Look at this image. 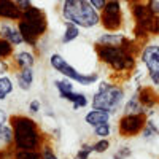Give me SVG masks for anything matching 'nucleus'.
<instances>
[{"label": "nucleus", "instance_id": "obj_4", "mask_svg": "<svg viewBox=\"0 0 159 159\" xmlns=\"http://www.w3.org/2000/svg\"><path fill=\"white\" fill-rule=\"evenodd\" d=\"M18 27L21 30L22 38H24V43L35 46L37 42L46 32L48 19L42 10L32 5L27 11L21 13V18L18 21Z\"/></svg>", "mask_w": 159, "mask_h": 159}, {"label": "nucleus", "instance_id": "obj_5", "mask_svg": "<svg viewBox=\"0 0 159 159\" xmlns=\"http://www.w3.org/2000/svg\"><path fill=\"white\" fill-rule=\"evenodd\" d=\"M49 67L61 73L65 80L72 83H78L80 86H91L99 81V73L97 72H81L75 69L73 65L65 59L61 52H51L49 54Z\"/></svg>", "mask_w": 159, "mask_h": 159}, {"label": "nucleus", "instance_id": "obj_23", "mask_svg": "<svg viewBox=\"0 0 159 159\" xmlns=\"http://www.w3.org/2000/svg\"><path fill=\"white\" fill-rule=\"evenodd\" d=\"M91 154H94V153H92V145L84 143L83 147L78 150V153H76V156H75L73 159H89Z\"/></svg>", "mask_w": 159, "mask_h": 159}, {"label": "nucleus", "instance_id": "obj_11", "mask_svg": "<svg viewBox=\"0 0 159 159\" xmlns=\"http://www.w3.org/2000/svg\"><path fill=\"white\" fill-rule=\"evenodd\" d=\"M145 115H134V116H123L119 121V132L121 135H137L145 127Z\"/></svg>", "mask_w": 159, "mask_h": 159}, {"label": "nucleus", "instance_id": "obj_13", "mask_svg": "<svg viewBox=\"0 0 159 159\" xmlns=\"http://www.w3.org/2000/svg\"><path fill=\"white\" fill-rule=\"evenodd\" d=\"M13 59H15L19 70L34 69L35 67V56H34V52L29 51V49H22V51L13 52Z\"/></svg>", "mask_w": 159, "mask_h": 159}, {"label": "nucleus", "instance_id": "obj_27", "mask_svg": "<svg viewBox=\"0 0 159 159\" xmlns=\"http://www.w3.org/2000/svg\"><path fill=\"white\" fill-rule=\"evenodd\" d=\"M10 124V116H8V111L5 108L0 107V130H2L3 127H7Z\"/></svg>", "mask_w": 159, "mask_h": 159}, {"label": "nucleus", "instance_id": "obj_15", "mask_svg": "<svg viewBox=\"0 0 159 159\" xmlns=\"http://www.w3.org/2000/svg\"><path fill=\"white\" fill-rule=\"evenodd\" d=\"M123 113L124 116H134V115H145V107L140 102V97H139V92H134L129 100L124 102L123 105Z\"/></svg>", "mask_w": 159, "mask_h": 159}, {"label": "nucleus", "instance_id": "obj_25", "mask_svg": "<svg viewBox=\"0 0 159 159\" xmlns=\"http://www.w3.org/2000/svg\"><path fill=\"white\" fill-rule=\"evenodd\" d=\"M27 110L30 115H37L42 111V102H40V99H32L27 105Z\"/></svg>", "mask_w": 159, "mask_h": 159}, {"label": "nucleus", "instance_id": "obj_16", "mask_svg": "<svg viewBox=\"0 0 159 159\" xmlns=\"http://www.w3.org/2000/svg\"><path fill=\"white\" fill-rule=\"evenodd\" d=\"M0 18L7 21H19L21 11L16 5V2H0Z\"/></svg>", "mask_w": 159, "mask_h": 159}, {"label": "nucleus", "instance_id": "obj_21", "mask_svg": "<svg viewBox=\"0 0 159 159\" xmlns=\"http://www.w3.org/2000/svg\"><path fill=\"white\" fill-rule=\"evenodd\" d=\"M91 145H92V153H96V154L107 153L110 150V140L108 139H100V140L91 143Z\"/></svg>", "mask_w": 159, "mask_h": 159}, {"label": "nucleus", "instance_id": "obj_1", "mask_svg": "<svg viewBox=\"0 0 159 159\" xmlns=\"http://www.w3.org/2000/svg\"><path fill=\"white\" fill-rule=\"evenodd\" d=\"M61 16L64 22H70L78 29H94L100 24V13L92 8L89 0H65Z\"/></svg>", "mask_w": 159, "mask_h": 159}, {"label": "nucleus", "instance_id": "obj_22", "mask_svg": "<svg viewBox=\"0 0 159 159\" xmlns=\"http://www.w3.org/2000/svg\"><path fill=\"white\" fill-rule=\"evenodd\" d=\"M15 159H42L40 151H27V150H18L15 153Z\"/></svg>", "mask_w": 159, "mask_h": 159}, {"label": "nucleus", "instance_id": "obj_12", "mask_svg": "<svg viewBox=\"0 0 159 159\" xmlns=\"http://www.w3.org/2000/svg\"><path fill=\"white\" fill-rule=\"evenodd\" d=\"M111 119V115L103 111V110H97V108H91L86 115H84V123L88 126H91L92 129L102 126V124H108Z\"/></svg>", "mask_w": 159, "mask_h": 159}, {"label": "nucleus", "instance_id": "obj_18", "mask_svg": "<svg viewBox=\"0 0 159 159\" xmlns=\"http://www.w3.org/2000/svg\"><path fill=\"white\" fill-rule=\"evenodd\" d=\"M80 37V29L76 25L70 24V22H64V32H62V37H61V43L62 45H69L72 42Z\"/></svg>", "mask_w": 159, "mask_h": 159}, {"label": "nucleus", "instance_id": "obj_10", "mask_svg": "<svg viewBox=\"0 0 159 159\" xmlns=\"http://www.w3.org/2000/svg\"><path fill=\"white\" fill-rule=\"evenodd\" d=\"M0 40H3V42H7L11 46L24 45V38H22L21 30L15 21L0 19Z\"/></svg>", "mask_w": 159, "mask_h": 159}, {"label": "nucleus", "instance_id": "obj_17", "mask_svg": "<svg viewBox=\"0 0 159 159\" xmlns=\"http://www.w3.org/2000/svg\"><path fill=\"white\" fill-rule=\"evenodd\" d=\"M13 91H15V83H13L11 76L8 75H0V102L7 100Z\"/></svg>", "mask_w": 159, "mask_h": 159}, {"label": "nucleus", "instance_id": "obj_9", "mask_svg": "<svg viewBox=\"0 0 159 159\" xmlns=\"http://www.w3.org/2000/svg\"><path fill=\"white\" fill-rule=\"evenodd\" d=\"M100 24L105 27L107 32H118V29L123 24L121 3L119 2H107V5L103 8V13L100 15Z\"/></svg>", "mask_w": 159, "mask_h": 159}, {"label": "nucleus", "instance_id": "obj_3", "mask_svg": "<svg viewBox=\"0 0 159 159\" xmlns=\"http://www.w3.org/2000/svg\"><path fill=\"white\" fill-rule=\"evenodd\" d=\"M124 102H126V92L121 86L111 81H100L97 91L92 94L91 107L103 110L113 116L118 110L123 108Z\"/></svg>", "mask_w": 159, "mask_h": 159}, {"label": "nucleus", "instance_id": "obj_29", "mask_svg": "<svg viewBox=\"0 0 159 159\" xmlns=\"http://www.w3.org/2000/svg\"><path fill=\"white\" fill-rule=\"evenodd\" d=\"M89 3L92 5V8H94L96 11H103L105 5H107L105 0H89Z\"/></svg>", "mask_w": 159, "mask_h": 159}, {"label": "nucleus", "instance_id": "obj_8", "mask_svg": "<svg viewBox=\"0 0 159 159\" xmlns=\"http://www.w3.org/2000/svg\"><path fill=\"white\" fill-rule=\"evenodd\" d=\"M140 62L145 65L153 86H159V43H150L140 52Z\"/></svg>", "mask_w": 159, "mask_h": 159}, {"label": "nucleus", "instance_id": "obj_7", "mask_svg": "<svg viewBox=\"0 0 159 159\" xmlns=\"http://www.w3.org/2000/svg\"><path fill=\"white\" fill-rule=\"evenodd\" d=\"M52 84H54V88H56V91H57L59 99L69 102L75 111L86 108L88 105L91 103V99L84 94V92L76 91L75 86H73L75 83L69 81V80L59 78V80H54V81H52Z\"/></svg>", "mask_w": 159, "mask_h": 159}, {"label": "nucleus", "instance_id": "obj_26", "mask_svg": "<svg viewBox=\"0 0 159 159\" xmlns=\"http://www.w3.org/2000/svg\"><path fill=\"white\" fill-rule=\"evenodd\" d=\"M132 156V150L129 147H123V148H119L115 154H113V159H127Z\"/></svg>", "mask_w": 159, "mask_h": 159}, {"label": "nucleus", "instance_id": "obj_2", "mask_svg": "<svg viewBox=\"0 0 159 159\" xmlns=\"http://www.w3.org/2000/svg\"><path fill=\"white\" fill-rule=\"evenodd\" d=\"M10 124L13 127V143L18 150L37 151L42 147V137L37 127V123L29 116H13L10 118Z\"/></svg>", "mask_w": 159, "mask_h": 159}, {"label": "nucleus", "instance_id": "obj_6", "mask_svg": "<svg viewBox=\"0 0 159 159\" xmlns=\"http://www.w3.org/2000/svg\"><path fill=\"white\" fill-rule=\"evenodd\" d=\"M97 57L111 67L115 72H130L134 69V57L127 51V48L123 46H103L97 45L96 48Z\"/></svg>", "mask_w": 159, "mask_h": 159}, {"label": "nucleus", "instance_id": "obj_28", "mask_svg": "<svg viewBox=\"0 0 159 159\" xmlns=\"http://www.w3.org/2000/svg\"><path fill=\"white\" fill-rule=\"evenodd\" d=\"M147 8L153 16H159V0H151V2H148Z\"/></svg>", "mask_w": 159, "mask_h": 159}, {"label": "nucleus", "instance_id": "obj_20", "mask_svg": "<svg viewBox=\"0 0 159 159\" xmlns=\"http://www.w3.org/2000/svg\"><path fill=\"white\" fill-rule=\"evenodd\" d=\"M111 124L108 123V124H102V126H97V127H94L92 129V132H94V135L97 137V140H100V139H108L110 135H111Z\"/></svg>", "mask_w": 159, "mask_h": 159}, {"label": "nucleus", "instance_id": "obj_24", "mask_svg": "<svg viewBox=\"0 0 159 159\" xmlns=\"http://www.w3.org/2000/svg\"><path fill=\"white\" fill-rule=\"evenodd\" d=\"M42 159H59V156H57V153L52 150L49 145H43L42 147Z\"/></svg>", "mask_w": 159, "mask_h": 159}, {"label": "nucleus", "instance_id": "obj_14", "mask_svg": "<svg viewBox=\"0 0 159 159\" xmlns=\"http://www.w3.org/2000/svg\"><path fill=\"white\" fill-rule=\"evenodd\" d=\"M35 81V70L34 69H25V70H19L16 73V84L21 91L27 92L32 89Z\"/></svg>", "mask_w": 159, "mask_h": 159}, {"label": "nucleus", "instance_id": "obj_19", "mask_svg": "<svg viewBox=\"0 0 159 159\" xmlns=\"http://www.w3.org/2000/svg\"><path fill=\"white\" fill-rule=\"evenodd\" d=\"M159 135V127L157 124L153 121V118L147 119V123H145V127L142 130V139L143 140H153Z\"/></svg>", "mask_w": 159, "mask_h": 159}]
</instances>
